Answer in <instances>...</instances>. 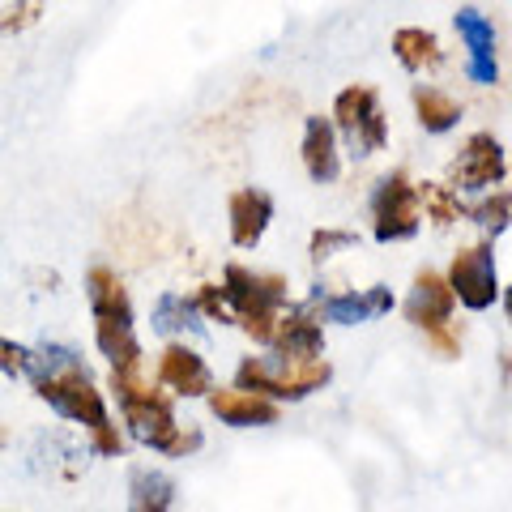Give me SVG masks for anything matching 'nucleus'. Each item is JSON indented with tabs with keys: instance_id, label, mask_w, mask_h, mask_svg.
Returning <instances> with one entry per match:
<instances>
[{
	"instance_id": "nucleus-20",
	"label": "nucleus",
	"mask_w": 512,
	"mask_h": 512,
	"mask_svg": "<svg viewBox=\"0 0 512 512\" xmlns=\"http://www.w3.org/2000/svg\"><path fill=\"white\" fill-rule=\"evenodd\" d=\"M175 504V483L158 470H133L128 478V508L133 512H167Z\"/></svg>"
},
{
	"instance_id": "nucleus-30",
	"label": "nucleus",
	"mask_w": 512,
	"mask_h": 512,
	"mask_svg": "<svg viewBox=\"0 0 512 512\" xmlns=\"http://www.w3.org/2000/svg\"><path fill=\"white\" fill-rule=\"evenodd\" d=\"M500 359H504V380L512 384V355H500Z\"/></svg>"
},
{
	"instance_id": "nucleus-7",
	"label": "nucleus",
	"mask_w": 512,
	"mask_h": 512,
	"mask_svg": "<svg viewBox=\"0 0 512 512\" xmlns=\"http://www.w3.org/2000/svg\"><path fill=\"white\" fill-rule=\"evenodd\" d=\"M504 171H512V163L504 158V146L495 141V133H470L461 141L457 158L448 163V184L461 192H491L500 188Z\"/></svg>"
},
{
	"instance_id": "nucleus-2",
	"label": "nucleus",
	"mask_w": 512,
	"mask_h": 512,
	"mask_svg": "<svg viewBox=\"0 0 512 512\" xmlns=\"http://www.w3.org/2000/svg\"><path fill=\"white\" fill-rule=\"evenodd\" d=\"M35 393L56 414H64V419H73V423H82L90 431V448L99 457H120L124 453L120 427L111 423L103 393L94 389V380L86 376V367L77 363V359L64 363V367H47V372H39L35 376Z\"/></svg>"
},
{
	"instance_id": "nucleus-23",
	"label": "nucleus",
	"mask_w": 512,
	"mask_h": 512,
	"mask_svg": "<svg viewBox=\"0 0 512 512\" xmlns=\"http://www.w3.org/2000/svg\"><path fill=\"white\" fill-rule=\"evenodd\" d=\"M423 210H427V222H436V227H453L457 218H466V205L444 184H423Z\"/></svg>"
},
{
	"instance_id": "nucleus-6",
	"label": "nucleus",
	"mask_w": 512,
	"mask_h": 512,
	"mask_svg": "<svg viewBox=\"0 0 512 512\" xmlns=\"http://www.w3.org/2000/svg\"><path fill=\"white\" fill-rule=\"evenodd\" d=\"M423 227V188L410 184L406 171H389L372 192V235L380 244L419 235Z\"/></svg>"
},
{
	"instance_id": "nucleus-8",
	"label": "nucleus",
	"mask_w": 512,
	"mask_h": 512,
	"mask_svg": "<svg viewBox=\"0 0 512 512\" xmlns=\"http://www.w3.org/2000/svg\"><path fill=\"white\" fill-rule=\"evenodd\" d=\"M448 282H453L461 308H470V312H487V308H495V299H504L500 274H495L491 244H466V248H457L453 265H448Z\"/></svg>"
},
{
	"instance_id": "nucleus-18",
	"label": "nucleus",
	"mask_w": 512,
	"mask_h": 512,
	"mask_svg": "<svg viewBox=\"0 0 512 512\" xmlns=\"http://www.w3.org/2000/svg\"><path fill=\"white\" fill-rule=\"evenodd\" d=\"M393 56L402 60V69H410V73L436 69V64L444 60V56H440V39L431 35V30H423V26H402V30H393Z\"/></svg>"
},
{
	"instance_id": "nucleus-25",
	"label": "nucleus",
	"mask_w": 512,
	"mask_h": 512,
	"mask_svg": "<svg viewBox=\"0 0 512 512\" xmlns=\"http://www.w3.org/2000/svg\"><path fill=\"white\" fill-rule=\"evenodd\" d=\"M197 308L210 316V320H218V325H235V312H231V299H227V291L222 286H197Z\"/></svg>"
},
{
	"instance_id": "nucleus-27",
	"label": "nucleus",
	"mask_w": 512,
	"mask_h": 512,
	"mask_svg": "<svg viewBox=\"0 0 512 512\" xmlns=\"http://www.w3.org/2000/svg\"><path fill=\"white\" fill-rule=\"evenodd\" d=\"M0 355H5V372H9V376H35V367H39L35 350L5 342V346H0Z\"/></svg>"
},
{
	"instance_id": "nucleus-19",
	"label": "nucleus",
	"mask_w": 512,
	"mask_h": 512,
	"mask_svg": "<svg viewBox=\"0 0 512 512\" xmlns=\"http://www.w3.org/2000/svg\"><path fill=\"white\" fill-rule=\"evenodd\" d=\"M410 103H414V116H419V124L427 133H448V128H457V120H461V103L436 86H414Z\"/></svg>"
},
{
	"instance_id": "nucleus-14",
	"label": "nucleus",
	"mask_w": 512,
	"mask_h": 512,
	"mask_svg": "<svg viewBox=\"0 0 512 512\" xmlns=\"http://www.w3.org/2000/svg\"><path fill=\"white\" fill-rule=\"evenodd\" d=\"M227 222L235 248H256L274 222V197L261 188H235L227 197Z\"/></svg>"
},
{
	"instance_id": "nucleus-26",
	"label": "nucleus",
	"mask_w": 512,
	"mask_h": 512,
	"mask_svg": "<svg viewBox=\"0 0 512 512\" xmlns=\"http://www.w3.org/2000/svg\"><path fill=\"white\" fill-rule=\"evenodd\" d=\"M43 18V0H13L5 9V30L9 35H18V30H30Z\"/></svg>"
},
{
	"instance_id": "nucleus-29",
	"label": "nucleus",
	"mask_w": 512,
	"mask_h": 512,
	"mask_svg": "<svg viewBox=\"0 0 512 512\" xmlns=\"http://www.w3.org/2000/svg\"><path fill=\"white\" fill-rule=\"evenodd\" d=\"M504 316H508V325H512V286L504 291Z\"/></svg>"
},
{
	"instance_id": "nucleus-28",
	"label": "nucleus",
	"mask_w": 512,
	"mask_h": 512,
	"mask_svg": "<svg viewBox=\"0 0 512 512\" xmlns=\"http://www.w3.org/2000/svg\"><path fill=\"white\" fill-rule=\"evenodd\" d=\"M427 338V346L436 350L440 359H457L461 355V333H457V325L448 320V325H440V329H431V333H423Z\"/></svg>"
},
{
	"instance_id": "nucleus-21",
	"label": "nucleus",
	"mask_w": 512,
	"mask_h": 512,
	"mask_svg": "<svg viewBox=\"0 0 512 512\" xmlns=\"http://www.w3.org/2000/svg\"><path fill=\"white\" fill-rule=\"evenodd\" d=\"M466 218L470 222H478L487 235H504L508 227H512V197L508 192H483L474 205H466Z\"/></svg>"
},
{
	"instance_id": "nucleus-15",
	"label": "nucleus",
	"mask_w": 512,
	"mask_h": 512,
	"mask_svg": "<svg viewBox=\"0 0 512 512\" xmlns=\"http://www.w3.org/2000/svg\"><path fill=\"white\" fill-rule=\"evenodd\" d=\"M158 384L171 389L175 397H210L214 393V376H210V367H205V359L180 342H171L163 350V359H158Z\"/></svg>"
},
{
	"instance_id": "nucleus-22",
	"label": "nucleus",
	"mask_w": 512,
	"mask_h": 512,
	"mask_svg": "<svg viewBox=\"0 0 512 512\" xmlns=\"http://www.w3.org/2000/svg\"><path fill=\"white\" fill-rule=\"evenodd\" d=\"M197 299H184V295H163L154 303V312H150V320H154V333H180V329H188L192 320H197Z\"/></svg>"
},
{
	"instance_id": "nucleus-11",
	"label": "nucleus",
	"mask_w": 512,
	"mask_h": 512,
	"mask_svg": "<svg viewBox=\"0 0 512 512\" xmlns=\"http://www.w3.org/2000/svg\"><path fill=\"white\" fill-rule=\"evenodd\" d=\"M453 26H457V35H461V43H466V52H470V60H466L470 82L474 86H495L500 82V60H495V26H491V18H483L478 9L466 5V9H457Z\"/></svg>"
},
{
	"instance_id": "nucleus-10",
	"label": "nucleus",
	"mask_w": 512,
	"mask_h": 512,
	"mask_svg": "<svg viewBox=\"0 0 512 512\" xmlns=\"http://www.w3.org/2000/svg\"><path fill=\"white\" fill-rule=\"evenodd\" d=\"M320 308L316 299L312 303H291V308L282 312L278 320V333L269 350H274L278 359H320L325 355V329H320Z\"/></svg>"
},
{
	"instance_id": "nucleus-13",
	"label": "nucleus",
	"mask_w": 512,
	"mask_h": 512,
	"mask_svg": "<svg viewBox=\"0 0 512 512\" xmlns=\"http://www.w3.org/2000/svg\"><path fill=\"white\" fill-rule=\"evenodd\" d=\"M316 308L329 325H367L393 312V291L389 286H367V291H342V295H320L316 286Z\"/></svg>"
},
{
	"instance_id": "nucleus-4",
	"label": "nucleus",
	"mask_w": 512,
	"mask_h": 512,
	"mask_svg": "<svg viewBox=\"0 0 512 512\" xmlns=\"http://www.w3.org/2000/svg\"><path fill=\"white\" fill-rule=\"evenodd\" d=\"M333 380L329 359H244L235 372V384H248L256 393H269L274 402H303Z\"/></svg>"
},
{
	"instance_id": "nucleus-24",
	"label": "nucleus",
	"mask_w": 512,
	"mask_h": 512,
	"mask_svg": "<svg viewBox=\"0 0 512 512\" xmlns=\"http://www.w3.org/2000/svg\"><path fill=\"white\" fill-rule=\"evenodd\" d=\"M355 244H359V235H355V231L325 227V231H312V239H308V256H312V265H325L329 256H338L342 248H355Z\"/></svg>"
},
{
	"instance_id": "nucleus-1",
	"label": "nucleus",
	"mask_w": 512,
	"mask_h": 512,
	"mask_svg": "<svg viewBox=\"0 0 512 512\" xmlns=\"http://www.w3.org/2000/svg\"><path fill=\"white\" fill-rule=\"evenodd\" d=\"M111 393L120 402L124 414V427L137 444L154 448L163 457H188L201 448V431L197 427H180L175 423V406L167 393L150 389L141 380V363H124V367H111Z\"/></svg>"
},
{
	"instance_id": "nucleus-9",
	"label": "nucleus",
	"mask_w": 512,
	"mask_h": 512,
	"mask_svg": "<svg viewBox=\"0 0 512 512\" xmlns=\"http://www.w3.org/2000/svg\"><path fill=\"white\" fill-rule=\"evenodd\" d=\"M457 291H453V282H448V274H436V269H419L414 274V286H410V295H406V320L419 333H431V329H440L453 320L457 312Z\"/></svg>"
},
{
	"instance_id": "nucleus-16",
	"label": "nucleus",
	"mask_w": 512,
	"mask_h": 512,
	"mask_svg": "<svg viewBox=\"0 0 512 512\" xmlns=\"http://www.w3.org/2000/svg\"><path fill=\"white\" fill-rule=\"evenodd\" d=\"M338 124L325 116H308L303 124V171L312 184H333L342 175V158H338Z\"/></svg>"
},
{
	"instance_id": "nucleus-17",
	"label": "nucleus",
	"mask_w": 512,
	"mask_h": 512,
	"mask_svg": "<svg viewBox=\"0 0 512 512\" xmlns=\"http://www.w3.org/2000/svg\"><path fill=\"white\" fill-rule=\"evenodd\" d=\"M86 295H90V312L94 320H116V325H133V303L120 274L111 265H90L86 274Z\"/></svg>"
},
{
	"instance_id": "nucleus-3",
	"label": "nucleus",
	"mask_w": 512,
	"mask_h": 512,
	"mask_svg": "<svg viewBox=\"0 0 512 512\" xmlns=\"http://www.w3.org/2000/svg\"><path fill=\"white\" fill-rule=\"evenodd\" d=\"M222 291L231 299L235 325L248 333L256 346H269L278 333L282 312L291 308L286 303V278L278 274H256L248 265H227L222 269Z\"/></svg>"
},
{
	"instance_id": "nucleus-12",
	"label": "nucleus",
	"mask_w": 512,
	"mask_h": 512,
	"mask_svg": "<svg viewBox=\"0 0 512 512\" xmlns=\"http://www.w3.org/2000/svg\"><path fill=\"white\" fill-rule=\"evenodd\" d=\"M210 414L218 423H227V427H269V423H278V402L269 393H256L248 389V384H235V389H214L210 397Z\"/></svg>"
},
{
	"instance_id": "nucleus-5",
	"label": "nucleus",
	"mask_w": 512,
	"mask_h": 512,
	"mask_svg": "<svg viewBox=\"0 0 512 512\" xmlns=\"http://www.w3.org/2000/svg\"><path fill=\"white\" fill-rule=\"evenodd\" d=\"M333 124L355 158H372L389 146V120H384L380 94L372 86H346L333 99Z\"/></svg>"
}]
</instances>
